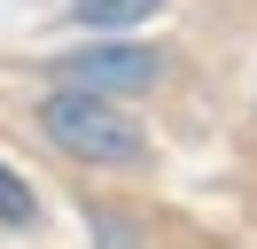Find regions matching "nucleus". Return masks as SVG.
Segmentation results:
<instances>
[{
    "label": "nucleus",
    "mask_w": 257,
    "mask_h": 249,
    "mask_svg": "<svg viewBox=\"0 0 257 249\" xmlns=\"http://www.w3.org/2000/svg\"><path fill=\"white\" fill-rule=\"evenodd\" d=\"M39 133L86 171H141L148 164V133L133 125V109L101 101V93H78V86H55L39 101Z\"/></svg>",
    "instance_id": "obj_1"
},
{
    "label": "nucleus",
    "mask_w": 257,
    "mask_h": 249,
    "mask_svg": "<svg viewBox=\"0 0 257 249\" xmlns=\"http://www.w3.org/2000/svg\"><path fill=\"white\" fill-rule=\"evenodd\" d=\"M164 70H172V55H164V47H141V39H101V47H70V55L55 62V86H78V93H101V101H117V93H148Z\"/></svg>",
    "instance_id": "obj_2"
},
{
    "label": "nucleus",
    "mask_w": 257,
    "mask_h": 249,
    "mask_svg": "<svg viewBox=\"0 0 257 249\" xmlns=\"http://www.w3.org/2000/svg\"><path fill=\"white\" fill-rule=\"evenodd\" d=\"M164 0H70V24H86V31H133V24H148Z\"/></svg>",
    "instance_id": "obj_3"
},
{
    "label": "nucleus",
    "mask_w": 257,
    "mask_h": 249,
    "mask_svg": "<svg viewBox=\"0 0 257 249\" xmlns=\"http://www.w3.org/2000/svg\"><path fill=\"white\" fill-rule=\"evenodd\" d=\"M0 226H8V233L39 226V195H32V179H24L16 164H0Z\"/></svg>",
    "instance_id": "obj_4"
}]
</instances>
